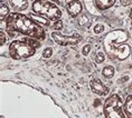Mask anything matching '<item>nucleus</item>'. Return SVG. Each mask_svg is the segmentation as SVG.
<instances>
[{
  "label": "nucleus",
  "instance_id": "1",
  "mask_svg": "<svg viewBox=\"0 0 132 118\" xmlns=\"http://www.w3.org/2000/svg\"><path fill=\"white\" fill-rule=\"evenodd\" d=\"M6 31L10 36H14L15 32L40 41L46 39V32L42 25L32 17L24 15L22 12L14 11L9 15L8 19L6 20Z\"/></svg>",
  "mask_w": 132,
  "mask_h": 118
},
{
  "label": "nucleus",
  "instance_id": "2",
  "mask_svg": "<svg viewBox=\"0 0 132 118\" xmlns=\"http://www.w3.org/2000/svg\"><path fill=\"white\" fill-rule=\"evenodd\" d=\"M130 38V35L127 30H114L105 36L103 46L105 52L111 60H125L130 56V46L127 45V41Z\"/></svg>",
  "mask_w": 132,
  "mask_h": 118
},
{
  "label": "nucleus",
  "instance_id": "3",
  "mask_svg": "<svg viewBox=\"0 0 132 118\" xmlns=\"http://www.w3.org/2000/svg\"><path fill=\"white\" fill-rule=\"evenodd\" d=\"M40 46V40H37V39L30 37L14 40L9 45V56L15 60L28 59L36 54V50Z\"/></svg>",
  "mask_w": 132,
  "mask_h": 118
},
{
  "label": "nucleus",
  "instance_id": "4",
  "mask_svg": "<svg viewBox=\"0 0 132 118\" xmlns=\"http://www.w3.org/2000/svg\"><path fill=\"white\" fill-rule=\"evenodd\" d=\"M31 10L37 16H40L51 21H57L62 18V10L57 4L51 0H35L32 1Z\"/></svg>",
  "mask_w": 132,
  "mask_h": 118
},
{
  "label": "nucleus",
  "instance_id": "5",
  "mask_svg": "<svg viewBox=\"0 0 132 118\" xmlns=\"http://www.w3.org/2000/svg\"><path fill=\"white\" fill-rule=\"evenodd\" d=\"M123 101L118 94L110 95L103 104L104 118H127L123 109Z\"/></svg>",
  "mask_w": 132,
  "mask_h": 118
},
{
  "label": "nucleus",
  "instance_id": "6",
  "mask_svg": "<svg viewBox=\"0 0 132 118\" xmlns=\"http://www.w3.org/2000/svg\"><path fill=\"white\" fill-rule=\"evenodd\" d=\"M52 38L59 46H75L82 41V36L77 32H73L72 35H63L59 31L52 32Z\"/></svg>",
  "mask_w": 132,
  "mask_h": 118
},
{
  "label": "nucleus",
  "instance_id": "7",
  "mask_svg": "<svg viewBox=\"0 0 132 118\" xmlns=\"http://www.w3.org/2000/svg\"><path fill=\"white\" fill-rule=\"evenodd\" d=\"M66 11L71 16L72 18H77L80 17L83 12V4L80 0H70L67 4L65 5Z\"/></svg>",
  "mask_w": 132,
  "mask_h": 118
},
{
  "label": "nucleus",
  "instance_id": "8",
  "mask_svg": "<svg viewBox=\"0 0 132 118\" xmlns=\"http://www.w3.org/2000/svg\"><path fill=\"white\" fill-rule=\"evenodd\" d=\"M90 88L92 90V93H94L95 95H98V96H106V95L110 93V89H109L108 86L102 83L101 79L98 78H93L90 83Z\"/></svg>",
  "mask_w": 132,
  "mask_h": 118
},
{
  "label": "nucleus",
  "instance_id": "9",
  "mask_svg": "<svg viewBox=\"0 0 132 118\" xmlns=\"http://www.w3.org/2000/svg\"><path fill=\"white\" fill-rule=\"evenodd\" d=\"M9 4L16 12H24L28 9V0H9Z\"/></svg>",
  "mask_w": 132,
  "mask_h": 118
},
{
  "label": "nucleus",
  "instance_id": "10",
  "mask_svg": "<svg viewBox=\"0 0 132 118\" xmlns=\"http://www.w3.org/2000/svg\"><path fill=\"white\" fill-rule=\"evenodd\" d=\"M115 2H117V0H94L95 8L101 11L108 10L111 7H113L115 5Z\"/></svg>",
  "mask_w": 132,
  "mask_h": 118
},
{
  "label": "nucleus",
  "instance_id": "11",
  "mask_svg": "<svg viewBox=\"0 0 132 118\" xmlns=\"http://www.w3.org/2000/svg\"><path fill=\"white\" fill-rule=\"evenodd\" d=\"M123 109L127 118H132V95H129L123 104Z\"/></svg>",
  "mask_w": 132,
  "mask_h": 118
},
{
  "label": "nucleus",
  "instance_id": "12",
  "mask_svg": "<svg viewBox=\"0 0 132 118\" xmlns=\"http://www.w3.org/2000/svg\"><path fill=\"white\" fill-rule=\"evenodd\" d=\"M77 22L78 26L82 28H88L91 24V19L88 18V16L86 14H82L80 17H77Z\"/></svg>",
  "mask_w": 132,
  "mask_h": 118
},
{
  "label": "nucleus",
  "instance_id": "13",
  "mask_svg": "<svg viewBox=\"0 0 132 118\" xmlns=\"http://www.w3.org/2000/svg\"><path fill=\"white\" fill-rule=\"evenodd\" d=\"M10 11H9V7L6 4H1L0 6V20L1 22H5L8 19Z\"/></svg>",
  "mask_w": 132,
  "mask_h": 118
},
{
  "label": "nucleus",
  "instance_id": "14",
  "mask_svg": "<svg viewBox=\"0 0 132 118\" xmlns=\"http://www.w3.org/2000/svg\"><path fill=\"white\" fill-rule=\"evenodd\" d=\"M114 68L112 66H106L104 67L103 69H102V75H103V77L108 78V79H110V78H112L114 76Z\"/></svg>",
  "mask_w": 132,
  "mask_h": 118
},
{
  "label": "nucleus",
  "instance_id": "15",
  "mask_svg": "<svg viewBox=\"0 0 132 118\" xmlns=\"http://www.w3.org/2000/svg\"><path fill=\"white\" fill-rule=\"evenodd\" d=\"M94 60H95V63L96 64H102L103 61L105 60V55H104V52H102V51H98L95 54L94 56Z\"/></svg>",
  "mask_w": 132,
  "mask_h": 118
},
{
  "label": "nucleus",
  "instance_id": "16",
  "mask_svg": "<svg viewBox=\"0 0 132 118\" xmlns=\"http://www.w3.org/2000/svg\"><path fill=\"white\" fill-rule=\"evenodd\" d=\"M104 25L103 24H97V25H95V27H94V32L95 34H102V32H104Z\"/></svg>",
  "mask_w": 132,
  "mask_h": 118
},
{
  "label": "nucleus",
  "instance_id": "17",
  "mask_svg": "<svg viewBox=\"0 0 132 118\" xmlns=\"http://www.w3.org/2000/svg\"><path fill=\"white\" fill-rule=\"evenodd\" d=\"M52 55H53V49L51 47H47L44 51H43V57L44 58H51Z\"/></svg>",
  "mask_w": 132,
  "mask_h": 118
},
{
  "label": "nucleus",
  "instance_id": "18",
  "mask_svg": "<svg viewBox=\"0 0 132 118\" xmlns=\"http://www.w3.org/2000/svg\"><path fill=\"white\" fill-rule=\"evenodd\" d=\"M53 28L55 29V31H61L63 29V22H62V20L55 21L54 25H53Z\"/></svg>",
  "mask_w": 132,
  "mask_h": 118
},
{
  "label": "nucleus",
  "instance_id": "19",
  "mask_svg": "<svg viewBox=\"0 0 132 118\" xmlns=\"http://www.w3.org/2000/svg\"><path fill=\"white\" fill-rule=\"evenodd\" d=\"M91 45H86V46H84L83 49H82V54H83V56H87L88 54H90V51H91Z\"/></svg>",
  "mask_w": 132,
  "mask_h": 118
},
{
  "label": "nucleus",
  "instance_id": "20",
  "mask_svg": "<svg viewBox=\"0 0 132 118\" xmlns=\"http://www.w3.org/2000/svg\"><path fill=\"white\" fill-rule=\"evenodd\" d=\"M120 4L123 7H129L132 5V0H120Z\"/></svg>",
  "mask_w": 132,
  "mask_h": 118
},
{
  "label": "nucleus",
  "instance_id": "21",
  "mask_svg": "<svg viewBox=\"0 0 132 118\" xmlns=\"http://www.w3.org/2000/svg\"><path fill=\"white\" fill-rule=\"evenodd\" d=\"M0 37H1V47H2V46L5 45V42H6V35H5L4 30L0 31Z\"/></svg>",
  "mask_w": 132,
  "mask_h": 118
},
{
  "label": "nucleus",
  "instance_id": "22",
  "mask_svg": "<svg viewBox=\"0 0 132 118\" xmlns=\"http://www.w3.org/2000/svg\"><path fill=\"white\" fill-rule=\"evenodd\" d=\"M128 90H129V91H130V93H131V95H132V83L130 84V86H129V87H128Z\"/></svg>",
  "mask_w": 132,
  "mask_h": 118
},
{
  "label": "nucleus",
  "instance_id": "23",
  "mask_svg": "<svg viewBox=\"0 0 132 118\" xmlns=\"http://www.w3.org/2000/svg\"><path fill=\"white\" fill-rule=\"evenodd\" d=\"M130 19H131V26H132V8L130 10Z\"/></svg>",
  "mask_w": 132,
  "mask_h": 118
},
{
  "label": "nucleus",
  "instance_id": "24",
  "mask_svg": "<svg viewBox=\"0 0 132 118\" xmlns=\"http://www.w3.org/2000/svg\"><path fill=\"white\" fill-rule=\"evenodd\" d=\"M51 1H53V2H55V4H59V0H51Z\"/></svg>",
  "mask_w": 132,
  "mask_h": 118
},
{
  "label": "nucleus",
  "instance_id": "25",
  "mask_svg": "<svg viewBox=\"0 0 132 118\" xmlns=\"http://www.w3.org/2000/svg\"><path fill=\"white\" fill-rule=\"evenodd\" d=\"M1 4H5V0H1Z\"/></svg>",
  "mask_w": 132,
  "mask_h": 118
}]
</instances>
